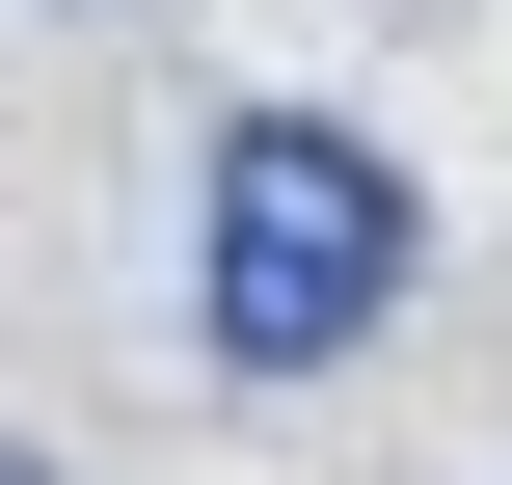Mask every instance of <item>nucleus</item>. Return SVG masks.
<instances>
[{"mask_svg":"<svg viewBox=\"0 0 512 485\" xmlns=\"http://www.w3.org/2000/svg\"><path fill=\"white\" fill-rule=\"evenodd\" d=\"M405 162L378 135H324V108H216V162H189V351L216 378H324V351H378L405 324Z\"/></svg>","mask_w":512,"mask_h":485,"instance_id":"1","label":"nucleus"},{"mask_svg":"<svg viewBox=\"0 0 512 485\" xmlns=\"http://www.w3.org/2000/svg\"><path fill=\"white\" fill-rule=\"evenodd\" d=\"M0 485H54V459H27V432H0Z\"/></svg>","mask_w":512,"mask_h":485,"instance_id":"2","label":"nucleus"}]
</instances>
